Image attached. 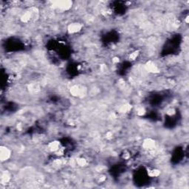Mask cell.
I'll return each mask as SVG.
<instances>
[{
	"instance_id": "1",
	"label": "cell",
	"mask_w": 189,
	"mask_h": 189,
	"mask_svg": "<svg viewBox=\"0 0 189 189\" xmlns=\"http://www.w3.org/2000/svg\"><path fill=\"white\" fill-rule=\"evenodd\" d=\"M10 151L7 147H1V159L2 161L7 160L10 157Z\"/></svg>"
}]
</instances>
